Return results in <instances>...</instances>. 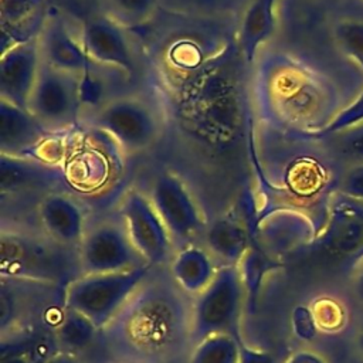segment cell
<instances>
[{
	"label": "cell",
	"mask_w": 363,
	"mask_h": 363,
	"mask_svg": "<svg viewBox=\"0 0 363 363\" xmlns=\"http://www.w3.org/2000/svg\"><path fill=\"white\" fill-rule=\"evenodd\" d=\"M98 342L113 363H187L194 347L193 296L169 268L152 267Z\"/></svg>",
	"instance_id": "obj_1"
},
{
	"label": "cell",
	"mask_w": 363,
	"mask_h": 363,
	"mask_svg": "<svg viewBox=\"0 0 363 363\" xmlns=\"http://www.w3.org/2000/svg\"><path fill=\"white\" fill-rule=\"evenodd\" d=\"M1 278L65 288L82 275L78 248L18 233L1 235Z\"/></svg>",
	"instance_id": "obj_2"
},
{
	"label": "cell",
	"mask_w": 363,
	"mask_h": 363,
	"mask_svg": "<svg viewBox=\"0 0 363 363\" xmlns=\"http://www.w3.org/2000/svg\"><path fill=\"white\" fill-rule=\"evenodd\" d=\"M91 123L128 155H138L155 146L164 126L157 108L139 95H119L104 101L95 108Z\"/></svg>",
	"instance_id": "obj_3"
},
{
	"label": "cell",
	"mask_w": 363,
	"mask_h": 363,
	"mask_svg": "<svg viewBox=\"0 0 363 363\" xmlns=\"http://www.w3.org/2000/svg\"><path fill=\"white\" fill-rule=\"evenodd\" d=\"M152 267L82 274L62 289V303L88 318L99 330L119 312Z\"/></svg>",
	"instance_id": "obj_4"
},
{
	"label": "cell",
	"mask_w": 363,
	"mask_h": 363,
	"mask_svg": "<svg viewBox=\"0 0 363 363\" xmlns=\"http://www.w3.org/2000/svg\"><path fill=\"white\" fill-rule=\"evenodd\" d=\"M244 298L240 265H221L213 281L193 298V342L227 333L240 339L238 319Z\"/></svg>",
	"instance_id": "obj_5"
},
{
	"label": "cell",
	"mask_w": 363,
	"mask_h": 363,
	"mask_svg": "<svg viewBox=\"0 0 363 363\" xmlns=\"http://www.w3.org/2000/svg\"><path fill=\"white\" fill-rule=\"evenodd\" d=\"M27 109L52 135L69 130L82 109L81 77L43 61Z\"/></svg>",
	"instance_id": "obj_6"
},
{
	"label": "cell",
	"mask_w": 363,
	"mask_h": 363,
	"mask_svg": "<svg viewBox=\"0 0 363 363\" xmlns=\"http://www.w3.org/2000/svg\"><path fill=\"white\" fill-rule=\"evenodd\" d=\"M82 274L119 272L147 265L130 241L122 220H101L86 225L78 245Z\"/></svg>",
	"instance_id": "obj_7"
},
{
	"label": "cell",
	"mask_w": 363,
	"mask_h": 363,
	"mask_svg": "<svg viewBox=\"0 0 363 363\" xmlns=\"http://www.w3.org/2000/svg\"><path fill=\"white\" fill-rule=\"evenodd\" d=\"M152 204L167 227L174 245L190 244V240L204 233L206 221L200 204L186 182L170 170L159 172L147 193Z\"/></svg>",
	"instance_id": "obj_8"
},
{
	"label": "cell",
	"mask_w": 363,
	"mask_h": 363,
	"mask_svg": "<svg viewBox=\"0 0 363 363\" xmlns=\"http://www.w3.org/2000/svg\"><path fill=\"white\" fill-rule=\"evenodd\" d=\"M119 218L147 265L162 267L173 258L174 241L147 193L128 190L119 203Z\"/></svg>",
	"instance_id": "obj_9"
},
{
	"label": "cell",
	"mask_w": 363,
	"mask_h": 363,
	"mask_svg": "<svg viewBox=\"0 0 363 363\" xmlns=\"http://www.w3.org/2000/svg\"><path fill=\"white\" fill-rule=\"evenodd\" d=\"M79 41L92 64L115 68L128 75L136 69V58L126 28L104 13L85 20Z\"/></svg>",
	"instance_id": "obj_10"
},
{
	"label": "cell",
	"mask_w": 363,
	"mask_h": 363,
	"mask_svg": "<svg viewBox=\"0 0 363 363\" xmlns=\"http://www.w3.org/2000/svg\"><path fill=\"white\" fill-rule=\"evenodd\" d=\"M41 62L37 35L4 50L0 60V99L27 109Z\"/></svg>",
	"instance_id": "obj_11"
},
{
	"label": "cell",
	"mask_w": 363,
	"mask_h": 363,
	"mask_svg": "<svg viewBox=\"0 0 363 363\" xmlns=\"http://www.w3.org/2000/svg\"><path fill=\"white\" fill-rule=\"evenodd\" d=\"M257 237L269 257H284L313 238V224L299 210L275 208L258 221Z\"/></svg>",
	"instance_id": "obj_12"
},
{
	"label": "cell",
	"mask_w": 363,
	"mask_h": 363,
	"mask_svg": "<svg viewBox=\"0 0 363 363\" xmlns=\"http://www.w3.org/2000/svg\"><path fill=\"white\" fill-rule=\"evenodd\" d=\"M41 58L45 64L78 77L91 71V60L85 54L79 38H77L65 21L57 16L48 17L38 35Z\"/></svg>",
	"instance_id": "obj_13"
},
{
	"label": "cell",
	"mask_w": 363,
	"mask_h": 363,
	"mask_svg": "<svg viewBox=\"0 0 363 363\" xmlns=\"http://www.w3.org/2000/svg\"><path fill=\"white\" fill-rule=\"evenodd\" d=\"M37 216L47 237L61 245L78 248L86 223L75 199L62 191L47 193L38 203Z\"/></svg>",
	"instance_id": "obj_14"
},
{
	"label": "cell",
	"mask_w": 363,
	"mask_h": 363,
	"mask_svg": "<svg viewBox=\"0 0 363 363\" xmlns=\"http://www.w3.org/2000/svg\"><path fill=\"white\" fill-rule=\"evenodd\" d=\"M52 136L28 109L0 99L1 155L33 157V152Z\"/></svg>",
	"instance_id": "obj_15"
},
{
	"label": "cell",
	"mask_w": 363,
	"mask_h": 363,
	"mask_svg": "<svg viewBox=\"0 0 363 363\" xmlns=\"http://www.w3.org/2000/svg\"><path fill=\"white\" fill-rule=\"evenodd\" d=\"M340 196V194H339ZM330 251L353 259L363 257V204L340 196L325 234Z\"/></svg>",
	"instance_id": "obj_16"
},
{
	"label": "cell",
	"mask_w": 363,
	"mask_h": 363,
	"mask_svg": "<svg viewBox=\"0 0 363 363\" xmlns=\"http://www.w3.org/2000/svg\"><path fill=\"white\" fill-rule=\"evenodd\" d=\"M278 3L279 0H250L244 9L238 27V44L248 64L278 30Z\"/></svg>",
	"instance_id": "obj_17"
},
{
	"label": "cell",
	"mask_w": 363,
	"mask_h": 363,
	"mask_svg": "<svg viewBox=\"0 0 363 363\" xmlns=\"http://www.w3.org/2000/svg\"><path fill=\"white\" fill-rule=\"evenodd\" d=\"M217 269L211 254L206 248L193 244L179 250L169 265L173 279L193 298L213 281Z\"/></svg>",
	"instance_id": "obj_18"
},
{
	"label": "cell",
	"mask_w": 363,
	"mask_h": 363,
	"mask_svg": "<svg viewBox=\"0 0 363 363\" xmlns=\"http://www.w3.org/2000/svg\"><path fill=\"white\" fill-rule=\"evenodd\" d=\"M203 240L204 248L223 265H240L250 250L247 230L231 217H218L207 224Z\"/></svg>",
	"instance_id": "obj_19"
},
{
	"label": "cell",
	"mask_w": 363,
	"mask_h": 363,
	"mask_svg": "<svg viewBox=\"0 0 363 363\" xmlns=\"http://www.w3.org/2000/svg\"><path fill=\"white\" fill-rule=\"evenodd\" d=\"M58 169L38 157L1 155V190L14 193L57 182Z\"/></svg>",
	"instance_id": "obj_20"
},
{
	"label": "cell",
	"mask_w": 363,
	"mask_h": 363,
	"mask_svg": "<svg viewBox=\"0 0 363 363\" xmlns=\"http://www.w3.org/2000/svg\"><path fill=\"white\" fill-rule=\"evenodd\" d=\"M99 329L84 315L67 308L55 322L54 339L60 350L79 353L94 340H98Z\"/></svg>",
	"instance_id": "obj_21"
},
{
	"label": "cell",
	"mask_w": 363,
	"mask_h": 363,
	"mask_svg": "<svg viewBox=\"0 0 363 363\" xmlns=\"http://www.w3.org/2000/svg\"><path fill=\"white\" fill-rule=\"evenodd\" d=\"M330 35L337 51L350 61L363 77V18L339 17L332 23Z\"/></svg>",
	"instance_id": "obj_22"
},
{
	"label": "cell",
	"mask_w": 363,
	"mask_h": 363,
	"mask_svg": "<svg viewBox=\"0 0 363 363\" xmlns=\"http://www.w3.org/2000/svg\"><path fill=\"white\" fill-rule=\"evenodd\" d=\"M241 340L233 335L218 333L197 342L187 363H240Z\"/></svg>",
	"instance_id": "obj_23"
},
{
	"label": "cell",
	"mask_w": 363,
	"mask_h": 363,
	"mask_svg": "<svg viewBox=\"0 0 363 363\" xmlns=\"http://www.w3.org/2000/svg\"><path fill=\"white\" fill-rule=\"evenodd\" d=\"M101 13L125 28L146 24L157 11L159 0H101Z\"/></svg>",
	"instance_id": "obj_24"
},
{
	"label": "cell",
	"mask_w": 363,
	"mask_h": 363,
	"mask_svg": "<svg viewBox=\"0 0 363 363\" xmlns=\"http://www.w3.org/2000/svg\"><path fill=\"white\" fill-rule=\"evenodd\" d=\"M362 122H363V89L346 106H343L335 115H332L326 123L312 130L311 136L318 139H328Z\"/></svg>",
	"instance_id": "obj_25"
},
{
	"label": "cell",
	"mask_w": 363,
	"mask_h": 363,
	"mask_svg": "<svg viewBox=\"0 0 363 363\" xmlns=\"http://www.w3.org/2000/svg\"><path fill=\"white\" fill-rule=\"evenodd\" d=\"M329 139L335 140V149L345 160L346 166L363 164V122L339 132Z\"/></svg>",
	"instance_id": "obj_26"
},
{
	"label": "cell",
	"mask_w": 363,
	"mask_h": 363,
	"mask_svg": "<svg viewBox=\"0 0 363 363\" xmlns=\"http://www.w3.org/2000/svg\"><path fill=\"white\" fill-rule=\"evenodd\" d=\"M339 194L363 204V164L346 166L339 183Z\"/></svg>",
	"instance_id": "obj_27"
},
{
	"label": "cell",
	"mask_w": 363,
	"mask_h": 363,
	"mask_svg": "<svg viewBox=\"0 0 363 363\" xmlns=\"http://www.w3.org/2000/svg\"><path fill=\"white\" fill-rule=\"evenodd\" d=\"M1 363H33V356L28 353L27 347L17 343L1 345Z\"/></svg>",
	"instance_id": "obj_28"
},
{
	"label": "cell",
	"mask_w": 363,
	"mask_h": 363,
	"mask_svg": "<svg viewBox=\"0 0 363 363\" xmlns=\"http://www.w3.org/2000/svg\"><path fill=\"white\" fill-rule=\"evenodd\" d=\"M240 363H275V359L268 352L255 350L241 343Z\"/></svg>",
	"instance_id": "obj_29"
},
{
	"label": "cell",
	"mask_w": 363,
	"mask_h": 363,
	"mask_svg": "<svg viewBox=\"0 0 363 363\" xmlns=\"http://www.w3.org/2000/svg\"><path fill=\"white\" fill-rule=\"evenodd\" d=\"M350 286L354 298L359 301V303L363 305V257L353 262Z\"/></svg>",
	"instance_id": "obj_30"
},
{
	"label": "cell",
	"mask_w": 363,
	"mask_h": 363,
	"mask_svg": "<svg viewBox=\"0 0 363 363\" xmlns=\"http://www.w3.org/2000/svg\"><path fill=\"white\" fill-rule=\"evenodd\" d=\"M284 363H328V360L313 350L302 349L294 352Z\"/></svg>",
	"instance_id": "obj_31"
},
{
	"label": "cell",
	"mask_w": 363,
	"mask_h": 363,
	"mask_svg": "<svg viewBox=\"0 0 363 363\" xmlns=\"http://www.w3.org/2000/svg\"><path fill=\"white\" fill-rule=\"evenodd\" d=\"M44 363H89V362L77 353L60 350V352L52 353Z\"/></svg>",
	"instance_id": "obj_32"
},
{
	"label": "cell",
	"mask_w": 363,
	"mask_h": 363,
	"mask_svg": "<svg viewBox=\"0 0 363 363\" xmlns=\"http://www.w3.org/2000/svg\"><path fill=\"white\" fill-rule=\"evenodd\" d=\"M354 345H356V350L359 353V356L363 360V319L359 322L357 328H356V335H354Z\"/></svg>",
	"instance_id": "obj_33"
},
{
	"label": "cell",
	"mask_w": 363,
	"mask_h": 363,
	"mask_svg": "<svg viewBox=\"0 0 363 363\" xmlns=\"http://www.w3.org/2000/svg\"><path fill=\"white\" fill-rule=\"evenodd\" d=\"M85 1H91V3H95V1H96V3H99L101 0H85Z\"/></svg>",
	"instance_id": "obj_34"
}]
</instances>
